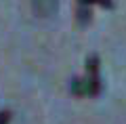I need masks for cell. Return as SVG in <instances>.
I'll list each match as a JSON object with an SVG mask.
<instances>
[{
  "label": "cell",
  "mask_w": 126,
  "mask_h": 124,
  "mask_svg": "<svg viewBox=\"0 0 126 124\" xmlns=\"http://www.w3.org/2000/svg\"><path fill=\"white\" fill-rule=\"evenodd\" d=\"M101 61H99V55H88L86 57V82H88V97H97L103 89L101 84Z\"/></svg>",
  "instance_id": "6da1fadb"
},
{
  "label": "cell",
  "mask_w": 126,
  "mask_h": 124,
  "mask_svg": "<svg viewBox=\"0 0 126 124\" xmlns=\"http://www.w3.org/2000/svg\"><path fill=\"white\" fill-rule=\"evenodd\" d=\"M32 4H34V11L42 17H48L57 11V0H34Z\"/></svg>",
  "instance_id": "7a4b0ae2"
},
{
  "label": "cell",
  "mask_w": 126,
  "mask_h": 124,
  "mask_svg": "<svg viewBox=\"0 0 126 124\" xmlns=\"http://www.w3.org/2000/svg\"><path fill=\"white\" fill-rule=\"evenodd\" d=\"M69 90L76 97H86L88 95V82H86V78H74L72 84H69Z\"/></svg>",
  "instance_id": "3957f363"
},
{
  "label": "cell",
  "mask_w": 126,
  "mask_h": 124,
  "mask_svg": "<svg viewBox=\"0 0 126 124\" xmlns=\"http://www.w3.org/2000/svg\"><path fill=\"white\" fill-rule=\"evenodd\" d=\"M76 19H78V23H80V25H86V23H90V19H93L90 6L80 4V6H78V11H76Z\"/></svg>",
  "instance_id": "277c9868"
},
{
  "label": "cell",
  "mask_w": 126,
  "mask_h": 124,
  "mask_svg": "<svg viewBox=\"0 0 126 124\" xmlns=\"http://www.w3.org/2000/svg\"><path fill=\"white\" fill-rule=\"evenodd\" d=\"M78 4H84V6L99 4V6H105V9H111V6H113V0H78Z\"/></svg>",
  "instance_id": "5b68a950"
},
{
  "label": "cell",
  "mask_w": 126,
  "mask_h": 124,
  "mask_svg": "<svg viewBox=\"0 0 126 124\" xmlns=\"http://www.w3.org/2000/svg\"><path fill=\"white\" fill-rule=\"evenodd\" d=\"M11 122V111H0V124H9Z\"/></svg>",
  "instance_id": "8992f818"
}]
</instances>
